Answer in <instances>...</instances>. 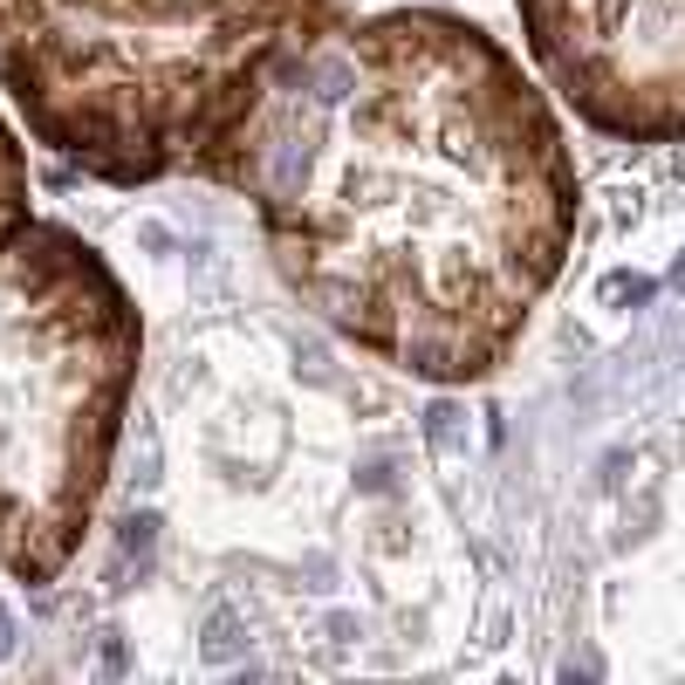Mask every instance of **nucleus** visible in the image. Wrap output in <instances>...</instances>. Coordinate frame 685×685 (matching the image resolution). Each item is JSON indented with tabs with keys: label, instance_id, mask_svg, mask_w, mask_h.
Instances as JSON below:
<instances>
[{
	"label": "nucleus",
	"instance_id": "1",
	"mask_svg": "<svg viewBox=\"0 0 685 685\" xmlns=\"http://www.w3.org/2000/svg\"><path fill=\"white\" fill-rule=\"evenodd\" d=\"M206 185L247 199L308 316L418 384L493 378L583 220L548 89L446 8H350L295 42Z\"/></svg>",
	"mask_w": 685,
	"mask_h": 685
},
{
	"label": "nucleus",
	"instance_id": "2",
	"mask_svg": "<svg viewBox=\"0 0 685 685\" xmlns=\"http://www.w3.org/2000/svg\"><path fill=\"white\" fill-rule=\"evenodd\" d=\"M350 0H0V97L83 178H206L268 69Z\"/></svg>",
	"mask_w": 685,
	"mask_h": 685
},
{
	"label": "nucleus",
	"instance_id": "3",
	"mask_svg": "<svg viewBox=\"0 0 685 685\" xmlns=\"http://www.w3.org/2000/svg\"><path fill=\"white\" fill-rule=\"evenodd\" d=\"M144 323L123 274L35 206L0 117V569L42 589L76 563L110 487Z\"/></svg>",
	"mask_w": 685,
	"mask_h": 685
},
{
	"label": "nucleus",
	"instance_id": "4",
	"mask_svg": "<svg viewBox=\"0 0 685 685\" xmlns=\"http://www.w3.org/2000/svg\"><path fill=\"white\" fill-rule=\"evenodd\" d=\"M542 83L589 131L685 138V0H514Z\"/></svg>",
	"mask_w": 685,
	"mask_h": 685
}]
</instances>
